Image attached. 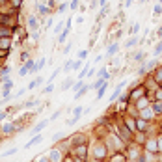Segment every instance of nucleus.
<instances>
[{
    "instance_id": "obj_1",
    "label": "nucleus",
    "mask_w": 162,
    "mask_h": 162,
    "mask_svg": "<svg viewBox=\"0 0 162 162\" xmlns=\"http://www.w3.org/2000/svg\"><path fill=\"white\" fill-rule=\"evenodd\" d=\"M49 162H62V155L58 149H54V151H50L49 155Z\"/></svg>"
},
{
    "instance_id": "obj_2",
    "label": "nucleus",
    "mask_w": 162,
    "mask_h": 162,
    "mask_svg": "<svg viewBox=\"0 0 162 162\" xmlns=\"http://www.w3.org/2000/svg\"><path fill=\"white\" fill-rule=\"evenodd\" d=\"M11 88H13V82H11L9 78H7V80L4 82V88H2V93H4V97H7V95H9Z\"/></svg>"
},
{
    "instance_id": "obj_3",
    "label": "nucleus",
    "mask_w": 162,
    "mask_h": 162,
    "mask_svg": "<svg viewBox=\"0 0 162 162\" xmlns=\"http://www.w3.org/2000/svg\"><path fill=\"white\" fill-rule=\"evenodd\" d=\"M86 151H88V149H86V145H78V147L73 149V153L77 157H80V159H84V157H86Z\"/></svg>"
},
{
    "instance_id": "obj_4",
    "label": "nucleus",
    "mask_w": 162,
    "mask_h": 162,
    "mask_svg": "<svg viewBox=\"0 0 162 162\" xmlns=\"http://www.w3.org/2000/svg\"><path fill=\"white\" fill-rule=\"evenodd\" d=\"M93 153H95V159L99 160V159H104V155H106V149L102 147V145H97V147H95V151H93Z\"/></svg>"
},
{
    "instance_id": "obj_5",
    "label": "nucleus",
    "mask_w": 162,
    "mask_h": 162,
    "mask_svg": "<svg viewBox=\"0 0 162 162\" xmlns=\"http://www.w3.org/2000/svg\"><path fill=\"white\" fill-rule=\"evenodd\" d=\"M9 45H11V39L9 37H0V49H2V50H7V49H9Z\"/></svg>"
},
{
    "instance_id": "obj_6",
    "label": "nucleus",
    "mask_w": 162,
    "mask_h": 162,
    "mask_svg": "<svg viewBox=\"0 0 162 162\" xmlns=\"http://www.w3.org/2000/svg\"><path fill=\"white\" fill-rule=\"evenodd\" d=\"M123 86H125V82H119V84H117V88L116 89H114V93H112V97H110V101H116V99H117V95H119V93H121V88H123Z\"/></svg>"
},
{
    "instance_id": "obj_7",
    "label": "nucleus",
    "mask_w": 162,
    "mask_h": 162,
    "mask_svg": "<svg viewBox=\"0 0 162 162\" xmlns=\"http://www.w3.org/2000/svg\"><path fill=\"white\" fill-rule=\"evenodd\" d=\"M47 125H49V119H45V121H39V123L34 127V130H32V132H39V130H43V129L47 127Z\"/></svg>"
},
{
    "instance_id": "obj_8",
    "label": "nucleus",
    "mask_w": 162,
    "mask_h": 162,
    "mask_svg": "<svg viewBox=\"0 0 162 162\" xmlns=\"http://www.w3.org/2000/svg\"><path fill=\"white\" fill-rule=\"evenodd\" d=\"M37 142H41V134H37V136H35V138H32V140H30V142H28V144H26V145H24V149H28V147H32V145H34V144H37Z\"/></svg>"
},
{
    "instance_id": "obj_9",
    "label": "nucleus",
    "mask_w": 162,
    "mask_h": 162,
    "mask_svg": "<svg viewBox=\"0 0 162 162\" xmlns=\"http://www.w3.org/2000/svg\"><path fill=\"white\" fill-rule=\"evenodd\" d=\"M41 82H43V78H35V80H32L28 86H26V88H28V89H34L35 86H37V84H41Z\"/></svg>"
},
{
    "instance_id": "obj_10",
    "label": "nucleus",
    "mask_w": 162,
    "mask_h": 162,
    "mask_svg": "<svg viewBox=\"0 0 162 162\" xmlns=\"http://www.w3.org/2000/svg\"><path fill=\"white\" fill-rule=\"evenodd\" d=\"M37 11H39V15H47L49 13V6H45V4H43V6H37Z\"/></svg>"
},
{
    "instance_id": "obj_11",
    "label": "nucleus",
    "mask_w": 162,
    "mask_h": 162,
    "mask_svg": "<svg viewBox=\"0 0 162 162\" xmlns=\"http://www.w3.org/2000/svg\"><path fill=\"white\" fill-rule=\"evenodd\" d=\"M69 86H73V78H67L64 84H62V88H60V89H62V92H65V89L69 88Z\"/></svg>"
},
{
    "instance_id": "obj_12",
    "label": "nucleus",
    "mask_w": 162,
    "mask_h": 162,
    "mask_svg": "<svg viewBox=\"0 0 162 162\" xmlns=\"http://www.w3.org/2000/svg\"><path fill=\"white\" fill-rule=\"evenodd\" d=\"M104 93H106V82L101 86V88H99V92H97V99H101L102 95H104Z\"/></svg>"
},
{
    "instance_id": "obj_13",
    "label": "nucleus",
    "mask_w": 162,
    "mask_h": 162,
    "mask_svg": "<svg viewBox=\"0 0 162 162\" xmlns=\"http://www.w3.org/2000/svg\"><path fill=\"white\" fill-rule=\"evenodd\" d=\"M116 50H117V43H114V45H110V47H108V50H106V54H108V56H112V54L116 52Z\"/></svg>"
},
{
    "instance_id": "obj_14",
    "label": "nucleus",
    "mask_w": 162,
    "mask_h": 162,
    "mask_svg": "<svg viewBox=\"0 0 162 162\" xmlns=\"http://www.w3.org/2000/svg\"><path fill=\"white\" fill-rule=\"evenodd\" d=\"M99 78H102V80H106V78H108V73H106V69L104 67H102V69H99Z\"/></svg>"
},
{
    "instance_id": "obj_15",
    "label": "nucleus",
    "mask_w": 162,
    "mask_h": 162,
    "mask_svg": "<svg viewBox=\"0 0 162 162\" xmlns=\"http://www.w3.org/2000/svg\"><path fill=\"white\" fill-rule=\"evenodd\" d=\"M11 130H13V125H11V123H7V125H4L2 132H4V134H11Z\"/></svg>"
},
{
    "instance_id": "obj_16",
    "label": "nucleus",
    "mask_w": 162,
    "mask_h": 162,
    "mask_svg": "<svg viewBox=\"0 0 162 162\" xmlns=\"http://www.w3.org/2000/svg\"><path fill=\"white\" fill-rule=\"evenodd\" d=\"M35 104H37V101H35V99H32V101H26L22 106H24V108H32V106H35Z\"/></svg>"
},
{
    "instance_id": "obj_17",
    "label": "nucleus",
    "mask_w": 162,
    "mask_h": 162,
    "mask_svg": "<svg viewBox=\"0 0 162 162\" xmlns=\"http://www.w3.org/2000/svg\"><path fill=\"white\" fill-rule=\"evenodd\" d=\"M28 26H30V28H35V26H37V22H35V17H28Z\"/></svg>"
},
{
    "instance_id": "obj_18",
    "label": "nucleus",
    "mask_w": 162,
    "mask_h": 162,
    "mask_svg": "<svg viewBox=\"0 0 162 162\" xmlns=\"http://www.w3.org/2000/svg\"><path fill=\"white\" fill-rule=\"evenodd\" d=\"M11 35V30H4V28H0V37H9Z\"/></svg>"
},
{
    "instance_id": "obj_19",
    "label": "nucleus",
    "mask_w": 162,
    "mask_h": 162,
    "mask_svg": "<svg viewBox=\"0 0 162 162\" xmlns=\"http://www.w3.org/2000/svg\"><path fill=\"white\" fill-rule=\"evenodd\" d=\"M67 34H69V30H64V32L60 34V37H58V41H60V43H64V41H65V37H67Z\"/></svg>"
},
{
    "instance_id": "obj_20",
    "label": "nucleus",
    "mask_w": 162,
    "mask_h": 162,
    "mask_svg": "<svg viewBox=\"0 0 162 162\" xmlns=\"http://www.w3.org/2000/svg\"><path fill=\"white\" fill-rule=\"evenodd\" d=\"M155 112H157V114L162 112V101H157V102H155Z\"/></svg>"
},
{
    "instance_id": "obj_21",
    "label": "nucleus",
    "mask_w": 162,
    "mask_h": 162,
    "mask_svg": "<svg viewBox=\"0 0 162 162\" xmlns=\"http://www.w3.org/2000/svg\"><path fill=\"white\" fill-rule=\"evenodd\" d=\"M138 43V37H132V39H129L127 43H125V47H132V45H136Z\"/></svg>"
},
{
    "instance_id": "obj_22",
    "label": "nucleus",
    "mask_w": 162,
    "mask_h": 162,
    "mask_svg": "<svg viewBox=\"0 0 162 162\" xmlns=\"http://www.w3.org/2000/svg\"><path fill=\"white\" fill-rule=\"evenodd\" d=\"M80 65H82V60L73 62V71H78V69H80Z\"/></svg>"
},
{
    "instance_id": "obj_23",
    "label": "nucleus",
    "mask_w": 162,
    "mask_h": 162,
    "mask_svg": "<svg viewBox=\"0 0 162 162\" xmlns=\"http://www.w3.org/2000/svg\"><path fill=\"white\" fill-rule=\"evenodd\" d=\"M62 32H64V24H62V22H58V26L54 28V34H62Z\"/></svg>"
},
{
    "instance_id": "obj_24",
    "label": "nucleus",
    "mask_w": 162,
    "mask_h": 162,
    "mask_svg": "<svg viewBox=\"0 0 162 162\" xmlns=\"http://www.w3.org/2000/svg\"><path fill=\"white\" fill-rule=\"evenodd\" d=\"M60 116H62V110H58V112H54L52 116H50V119H49V121H54V119H58Z\"/></svg>"
},
{
    "instance_id": "obj_25",
    "label": "nucleus",
    "mask_w": 162,
    "mask_h": 162,
    "mask_svg": "<svg viewBox=\"0 0 162 162\" xmlns=\"http://www.w3.org/2000/svg\"><path fill=\"white\" fill-rule=\"evenodd\" d=\"M80 114H82V108H80V106H77L75 112H73V117H80Z\"/></svg>"
},
{
    "instance_id": "obj_26",
    "label": "nucleus",
    "mask_w": 162,
    "mask_h": 162,
    "mask_svg": "<svg viewBox=\"0 0 162 162\" xmlns=\"http://www.w3.org/2000/svg\"><path fill=\"white\" fill-rule=\"evenodd\" d=\"M82 86H84V84H82V80H77V82L73 84V89H80Z\"/></svg>"
},
{
    "instance_id": "obj_27",
    "label": "nucleus",
    "mask_w": 162,
    "mask_h": 162,
    "mask_svg": "<svg viewBox=\"0 0 162 162\" xmlns=\"http://www.w3.org/2000/svg\"><path fill=\"white\" fill-rule=\"evenodd\" d=\"M159 54H162V43H159L155 49V56H159Z\"/></svg>"
},
{
    "instance_id": "obj_28",
    "label": "nucleus",
    "mask_w": 162,
    "mask_h": 162,
    "mask_svg": "<svg viewBox=\"0 0 162 162\" xmlns=\"http://www.w3.org/2000/svg\"><path fill=\"white\" fill-rule=\"evenodd\" d=\"M17 153V147H13V149H9V151H6L4 153V157H9V155H15Z\"/></svg>"
},
{
    "instance_id": "obj_29",
    "label": "nucleus",
    "mask_w": 162,
    "mask_h": 162,
    "mask_svg": "<svg viewBox=\"0 0 162 162\" xmlns=\"http://www.w3.org/2000/svg\"><path fill=\"white\" fill-rule=\"evenodd\" d=\"M52 89H54V86H52V84H47V88L43 89V93H50Z\"/></svg>"
},
{
    "instance_id": "obj_30",
    "label": "nucleus",
    "mask_w": 162,
    "mask_h": 162,
    "mask_svg": "<svg viewBox=\"0 0 162 162\" xmlns=\"http://www.w3.org/2000/svg\"><path fill=\"white\" fill-rule=\"evenodd\" d=\"M138 30H140V24L136 22V24H134L132 28H130V34H138Z\"/></svg>"
},
{
    "instance_id": "obj_31",
    "label": "nucleus",
    "mask_w": 162,
    "mask_h": 162,
    "mask_svg": "<svg viewBox=\"0 0 162 162\" xmlns=\"http://www.w3.org/2000/svg\"><path fill=\"white\" fill-rule=\"evenodd\" d=\"M155 145H157L155 142H149V144H147V149H149V151H155V149H157Z\"/></svg>"
},
{
    "instance_id": "obj_32",
    "label": "nucleus",
    "mask_w": 162,
    "mask_h": 162,
    "mask_svg": "<svg viewBox=\"0 0 162 162\" xmlns=\"http://www.w3.org/2000/svg\"><path fill=\"white\" fill-rule=\"evenodd\" d=\"M69 7H71V9H77V7H78V0H73V2L69 4Z\"/></svg>"
},
{
    "instance_id": "obj_33",
    "label": "nucleus",
    "mask_w": 162,
    "mask_h": 162,
    "mask_svg": "<svg viewBox=\"0 0 162 162\" xmlns=\"http://www.w3.org/2000/svg\"><path fill=\"white\" fill-rule=\"evenodd\" d=\"M71 67H73V60H69V62H67V64H65V67H64V71H69Z\"/></svg>"
},
{
    "instance_id": "obj_34",
    "label": "nucleus",
    "mask_w": 162,
    "mask_h": 162,
    "mask_svg": "<svg viewBox=\"0 0 162 162\" xmlns=\"http://www.w3.org/2000/svg\"><path fill=\"white\" fill-rule=\"evenodd\" d=\"M86 54H88V50H80V54H78V60H84Z\"/></svg>"
},
{
    "instance_id": "obj_35",
    "label": "nucleus",
    "mask_w": 162,
    "mask_h": 162,
    "mask_svg": "<svg viewBox=\"0 0 162 162\" xmlns=\"http://www.w3.org/2000/svg\"><path fill=\"white\" fill-rule=\"evenodd\" d=\"M162 13V6L159 4V6H155V15H160Z\"/></svg>"
},
{
    "instance_id": "obj_36",
    "label": "nucleus",
    "mask_w": 162,
    "mask_h": 162,
    "mask_svg": "<svg viewBox=\"0 0 162 162\" xmlns=\"http://www.w3.org/2000/svg\"><path fill=\"white\" fill-rule=\"evenodd\" d=\"M157 80H159V82H162V69H159V71H157Z\"/></svg>"
},
{
    "instance_id": "obj_37",
    "label": "nucleus",
    "mask_w": 162,
    "mask_h": 162,
    "mask_svg": "<svg viewBox=\"0 0 162 162\" xmlns=\"http://www.w3.org/2000/svg\"><path fill=\"white\" fill-rule=\"evenodd\" d=\"M78 121V117H71V119H67V125H73V123H77Z\"/></svg>"
},
{
    "instance_id": "obj_38",
    "label": "nucleus",
    "mask_w": 162,
    "mask_h": 162,
    "mask_svg": "<svg viewBox=\"0 0 162 162\" xmlns=\"http://www.w3.org/2000/svg\"><path fill=\"white\" fill-rule=\"evenodd\" d=\"M67 9V4H60V7H58V11H60V13H62V11H65Z\"/></svg>"
},
{
    "instance_id": "obj_39",
    "label": "nucleus",
    "mask_w": 162,
    "mask_h": 162,
    "mask_svg": "<svg viewBox=\"0 0 162 162\" xmlns=\"http://www.w3.org/2000/svg\"><path fill=\"white\" fill-rule=\"evenodd\" d=\"M145 104H147V101H145V99H142V101L140 102H138V106H140V108H144V106Z\"/></svg>"
},
{
    "instance_id": "obj_40",
    "label": "nucleus",
    "mask_w": 162,
    "mask_h": 162,
    "mask_svg": "<svg viewBox=\"0 0 162 162\" xmlns=\"http://www.w3.org/2000/svg\"><path fill=\"white\" fill-rule=\"evenodd\" d=\"M142 58H144V54H142V52H138V54H136V56H134V60H136V62H140V60H142Z\"/></svg>"
},
{
    "instance_id": "obj_41",
    "label": "nucleus",
    "mask_w": 162,
    "mask_h": 162,
    "mask_svg": "<svg viewBox=\"0 0 162 162\" xmlns=\"http://www.w3.org/2000/svg\"><path fill=\"white\" fill-rule=\"evenodd\" d=\"M112 162H125V160H123V157H114Z\"/></svg>"
},
{
    "instance_id": "obj_42",
    "label": "nucleus",
    "mask_w": 162,
    "mask_h": 162,
    "mask_svg": "<svg viewBox=\"0 0 162 162\" xmlns=\"http://www.w3.org/2000/svg\"><path fill=\"white\" fill-rule=\"evenodd\" d=\"M127 125H129V129H130V130H134V123H132L130 119H127Z\"/></svg>"
},
{
    "instance_id": "obj_43",
    "label": "nucleus",
    "mask_w": 162,
    "mask_h": 162,
    "mask_svg": "<svg viewBox=\"0 0 162 162\" xmlns=\"http://www.w3.org/2000/svg\"><path fill=\"white\" fill-rule=\"evenodd\" d=\"M142 116H144V117H149V116H151V112H149V110H144V112H142Z\"/></svg>"
},
{
    "instance_id": "obj_44",
    "label": "nucleus",
    "mask_w": 162,
    "mask_h": 162,
    "mask_svg": "<svg viewBox=\"0 0 162 162\" xmlns=\"http://www.w3.org/2000/svg\"><path fill=\"white\" fill-rule=\"evenodd\" d=\"M22 93H24V88H22V89H19V92H17V93H15V97H21V95H22Z\"/></svg>"
},
{
    "instance_id": "obj_45",
    "label": "nucleus",
    "mask_w": 162,
    "mask_h": 162,
    "mask_svg": "<svg viewBox=\"0 0 162 162\" xmlns=\"http://www.w3.org/2000/svg\"><path fill=\"white\" fill-rule=\"evenodd\" d=\"M4 117H6V112H4V110H0V121H2Z\"/></svg>"
},
{
    "instance_id": "obj_46",
    "label": "nucleus",
    "mask_w": 162,
    "mask_h": 162,
    "mask_svg": "<svg viewBox=\"0 0 162 162\" xmlns=\"http://www.w3.org/2000/svg\"><path fill=\"white\" fill-rule=\"evenodd\" d=\"M11 4H13V6H19V4H21V0H11Z\"/></svg>"
},
{
    "instance_id": "obj_47",
    "label": "nucleus",
    "mask_w": 162,
    "mask_h": 162,
    "mask_svg": "<svg viewBox=\"0 0 162 162\" xmlns=\"http://www.w3.org/2000/svg\"><path fill=\"white\" fill-rule=\"evenodd\" d=\"M132 2H134V0H125V6L129 7V6H130V4H132Z\"/></svg>"
},
{
    "instance_id": "obj_48",
    "label": "nucleus",
    "mask_w": 162,
    "mask_h": 162,
    "mask_svg": "<svg viewBox=\"0 0 162 162\" xmlns=\"http://www.w3.org/2000/svg\"><path fill=\"white\" fill-rule=\"evenodd\" d=\"M157 97H159V99H162V92H159V93H157Z\"/></svg>"
},
{
    "instance_id": "obj_49",
    "label": "nucleus",
    "mask_w": 162,
    "mask_h": 162,
    "mask_svg": "<svg viewBox=\"0 0 162 162\" xmlns=\"http://www.w3.org/2000/svg\"><path fill=\"white\" fill-rule=\"evenodd\" d=\"M159 35H162V26H160V28H159Z\"/></svg>"
},
{
    "instance_id": "obj_50",
    "label": "nucleus",
    "mask_w": 162,
    "mask_h": 162,
    "mask_svg": "<svg viewBox=\"0 0 162 162\" xmlns=\"http://www.w3.org/2000/svg\"><path fill=\"white\" fill-rule=\"evenodd\" d=\"M159 144H160V149H162V140H160V142H159Z\"/></svg>"
},
{
    "instance_id": "obj_51",
    "label": "nucleus",
    "mask_w": 162,
    "mask_h": 162,
    "mask_svg": "<svg viewBox=\"0 0 162 162\" xmlns=\"http://www.w3.org/2000/svg\"><path fill=\"white\" fill-rule=\"evenodd\" d=\"M160 6H162V0H160Z\"/></svg>"
},
{
    "instance_id": "obj_52",
    "label": "nucleus",
    "mask_w": 162,
    "mask_h": 162,
    "mask_svg": "<svg viewBox=\"0 0 162 162\" xmlns=\"http://www.w3.org/2000/svg\"><path fill=\"white\" fill-rule=\"evenodd\" d=\"M95 162H101V160H95Z\"/></svg>"
}]
</instances>
